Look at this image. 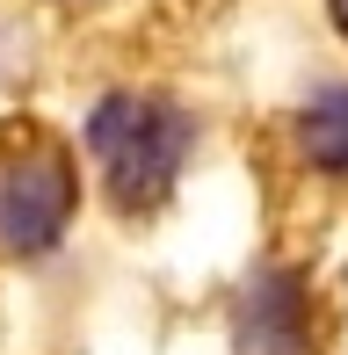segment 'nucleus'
I'll return each instance as SVG.
<instances>
[{
	"label": "nucleus",
	"mask_w": 348,
	"mask_h": 355,
	"mask_svg": "<svg viewBox=\"0 0 348 355\" xmlns=\"http://www.w3.org/2000/svg\"><path fill=\"white\" fill-rule=\"evenodd\" d=\"M189 138H196V123L167 102H146V94H109L87 123V145H94V159L109 174V196L123 211H146V203H160L174 189Z\"/></svg>",
	"instance_id": "obj_1"
},
{
	"label": "nucleus",
	"mask_w": 348,
	"mask_h": 355,
	"mask_svg": "<svg viewBox=\"0 0 348 355\" xmlns=\"http://www.w3.org/2000/svg\"><path fill=\"white\" fill-rule=\"evenodd\" d=\"M66 218H73V167H66V153L15 159L8 182H0V239H8L15 254H44V247H58Z\"/></svg>",
	"instance_id": "obj_2"
},
{
	"label": "nucleus",
	"mask_w": 348,
	"mask_h": 355,
	"mask_svg": "<svg viewBox=\"0 0 348 355\" xmlns=\"http://www.w3.org/2000/svg\"><path fill=\"white\" fill-rule=\"evenodd\" d=\"M240 341H247V355H305V348H312L305 297H297V283H290V276H268V283H254Z\"/></svg>",
	"instance_id": "obj_3"
},
{
	"label": "nucleus",
	"mask_w": 348,
	"mask_h": 355,
	"mask_svg": "<svg viewBox=\"0 0 348 355\" xmlns=\"http://www.w3.org/2000/svg\"><path fill=\"white\" fill-rule=\"evenodd\" d=\"M334 15H341V29H348V0H334Z\"/></svg>",
	"instance_id": "obj_5"
},
{
	"label": "nucleus",
	"mask_w": 348,
	"mask_h": 355,
	"mask_svg": "<svg viewBox=\"0 0 348 355\" xmlns=\"http://www.w3.org/2000/svg\"><path fill=\"white\" fill-rule=\"evenodd\" d=\"M297 138H305V153L320 159V167L348 174V87L320 94V102L305 109V123H297Z\"/></svg>",
	"instance_id": "obj_4"
}]
</instances>
